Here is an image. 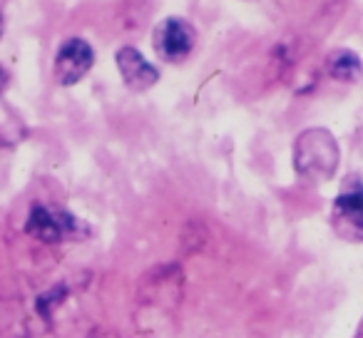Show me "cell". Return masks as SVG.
<instances>
[{
	"label": "cell",
	"instance_id": "cell-1",
	"mask_svg": "<svg viewBox=\"0 0 363 338\" xmlns=\"http://www.w3.org/2000/svg\"><path fill=\"white\" fill-rule=\"evenodd\" d=\"M294 167L298 177L308 182H326L338 167V145L333 135L321 127H313L298 135L294 145Z\"/></svg>",
	"mask_w": 363,
	"mask_h": 338
},
{
	"label": "cell",
	"instance_id": "cell-2",
	"mask_svg": "<svg viewBox=\"0 0 363 338\" xmlns=\"http://www.w3.org/2000/svg\"><path fill=\"white\" fill-rule=\"evenodd\" d=\"M184 296V276L179 266H160L147 274L140 286V316H169Z\"/></svg>",
	"mask_w": 363,
	"mask_h": 338
},
{
	"label": "cell",
	"instance_id": "cell-3",
	"mask_svg": "<svg viewBox=\"0 0 363 338\" xmlns=\"http://www.w3.org/2000/svg\"><path fill=\"white\" fill-rule=\"evenodd\" d=\"M152 45H155L160 60L179 65L192 55L194 45H197V30L187 18H164L162 23H157L155 33H152Z\"/></svg>",
	"mask_w": 363,
	"mask_h": 338
},
{
	"label": "cell",
	"instance_id": "cell-4",
	"mask_svg": "<svg viewBox=\"0 0 363 338\" xmlns=\"http://www.w3.org/2000/svg\"><path fill=\"white\" fill-rule=\"evenodd\" d=\"M26 232L30 237L40 239L48 244H60L65 239H77L87 232V227L75 217V214L65 212V209H52L35 204L28 214Z\"/></svg>",
	"mask_w": 363,
	"mask_h": 338
},
{
	"label": "cell",
	"instance_id": "cell-5",
	"mask_svg": "<svg viewBox=\"0 0 363 338\" xmlns=\"http://www.w3.org/2000/svg\"><path fill=\"white\" fill-rule=\"evenodd\" d=\"M331 224L336 234L346 242H361L363 239V209H361V182L351 174L346 187L341 189L331 212Z\"/></svg>",
	"mask_w": 363,
	"mask_h": 338
},
{
	"label": "cell",
	"instance_id": "cell-6",
	"mask_svg": "<svg viewBox=\"0 0 363 338\" xmlns=\"http://www.w3.org/2000/svg\"><path fill=\"white\" fill-rule=\"evenodd\" d=\"M95 65V50L85 38H67L55 55V80L60 85H77Z\"/></svg>",
	"mask_w": 363,
	"mask_h": 338
},
{
	"label": "cell",
	"instance_id": "cell-7",
	"mask_svg": "<svg viewBox=\"0 0 363 338\" xmlns=\"http://www.w3.org/2000/svg\"><path fill=\"white\" fill-rule=\"evenodd\" d=\"M117 70H120V75H122V82H125L132 92L150 90V87H155L157 80H160V70L132 45H125L117 50Z\"/></svg>",
	"mask_w": 363,
	"mask_h": 338
},
{
	"label": "cell",
	"instance_id": "cell-8",
	"mask_svg": "<svg viewBox=\"0 0 363 338\" xmlns=\"http://www.w3.org/2000/svg\"><path fill=\"white\" fill-rule=\"evenodd\" d=\"M326 72L338 82L361 80V57L348 47H338L326 57Z\"/></svg>",
	"mask_w": 363,
	"mask_h": 338
},
{
	"label": "cell",
	"instance_id": "cell-9",
	"mask_svg": "<svg viewBox=\"0 0 363 338\" xmlns=\"http://www.w3.org/2000/svg\"><path fill=\"white\" fill-rule=\"evenodd\" d=\"M26 135H28L26 120L18 115L16 107H11L0 97V147L18 145V142L26 140Z\"/></svg>",
	"mask_w": 363,
	"mask_h": 338
},
{
	"label": "cell",
	"instance_id": "cell-10",
	"mask_svg": "<svg viewBox=\"0 0 363 338\" xmlns=\"http://www.w3.org/2000/svg\"><path fill=\"white\" fill-rule=\"evenodd\" d=\"M6 87H8V72H6V67H0V95H3Z\"/></svg>",
	"mask_w": 363,
	"mask_h": 338
},
{
	"label": "cell",
	"instance_id": "cell-11",
	"mask_svg": "<svg viewBox=\"0 0 363 338\" xmlns=\"http://www.w3.org/2000/svg\"><path fill=\"white\" fill-rule=\"evenodd\" d=\"M0 35H3V13H0Z\"/></svg>",
	"mask_w": 363,
	"mask_h": 338
},
{
	"label": "cell",
	"instance_id": "cell-12",
	"mask_svg": "<svg viewBox=\"0 0 363 338\" xmlns=\"http://www.w3.org/2000/svg\"><path fill=\"white\" fill-rule=\"evenodd\" d=\"M3 3H8V0H0V6H3Z\"/></svg>",
	"mask_w": 363,
	"mask_h": 338
}]
</instances>
